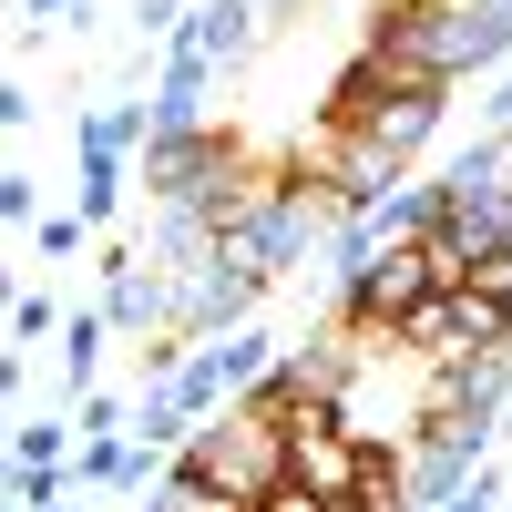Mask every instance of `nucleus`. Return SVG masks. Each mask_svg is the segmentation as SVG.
Returning <instances> with one entry per match:
<instances>
[{
	"label": "nucleus",
	"mask_w": 512,
	"mask_h": 512,
	"mask_svg": "<svg viewBox=\"0 0 512 512\" xmlns=\"http://www.w3.org/2000/svg\"><path fill=\"white\" fill-rule=\"evenodd\" d=\"M175 461H185V472H205L216 492H236V502L256 512V502L287 482V431H277L256 400H226L205 431H185V451H175Z\"/></svg>",
	"instance_id": "obj_1"
},
{
	"label": "nucleus",
	"mask_w": 512,
	"mask_h": 512,
	"mask_svg": "<svg viewBox=\"0 0 512 512\" xmlns=\"http://www.w3.org/2000/svg\"><path fill=\"white\" fill-rule=\"evenodd\" d=\"M359 472H369V441H359L338 410H297V420H287V482H297V492L349 502V492H359Z\"/></svg>",
	"instance_id": "obj_2"
},
{
	"label": "nucleus",
	"mask_w": 512,
	"mask_h": 512,
	"mask_svg": "<svg viewBox=\"0 0 512 512\" xmlns=\"http://www.w3.org/2000/svg\"><path fill=\"white\" fill-rule=\"evenodd\" d=\"M82 226H93V216H52V226H41V256H82Z\"/></svg>",
	"instance_id": "obj_5"
},
{
	"label": "nucleus",
	"mask_w": 512,
	"mask_h": 512,
	"mask_svg": "<svg viewBox=\"0 0 512 512\" xmlns=\"http://www.w3.org/2000/svg\"><path fill=\"white\" fill-rule=\"evenodd\" d=\"M349 512H431V502L410 492V461H400V451H369V472H359Z\"/></svg>",
	"instance_id": "obj_3"
},
{
	"label": "nucleus",
	"mask_w": 512,
	"mask_h": 512,
	"mask_svg": "<svg viewBox=\"0 0 512 512\" xmlns=\"http://www.w3.org/2000/svg\"><path fill=\"white\" fill-rule=\"evenodd\" d=\"M52 451H62L52 420H21V472H52Z\"/></svg>",
	"instance_id": "obj_4"
}]
</instances>
